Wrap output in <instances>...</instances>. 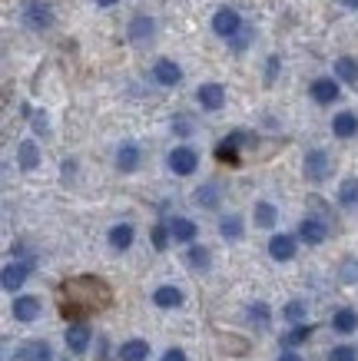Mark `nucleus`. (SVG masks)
I'll return each instance as SVG.
<instances>
[{
    "instance_id": "7c9ffc66",
    "label": "nucleus",
    "mask_w": 358,
    "mask_h": 361,
    "mask_svg": "<svg viewBox=\"0 0 358 361\" xmlns=\"http://www.w3.org/2000/svg\"><path fill=\"white\" fill-rule=\"evenodd\" d=\"M246 318H249V325H256V329H269V305L265 302H252L249 308H246Z\"/></svg>"
},
{
    "instance_id": "5701e85b",
    "label": "nucleus",
    "mask_w": 358,
    "mask_h": 361,
    "mask_svg": "<svg viewBox=\"0 0 358 361\" xmlns=\"http://www.w3.org/2000/svg\"><path fill=\"white\" fill-rule=\"evenodd\" d=\"M315 335V325H309V322H299V325H292V329L282 335V345L285 348H299V345H305V341Z\"/></svg>"
},
{
    "instance_id": "0eeeda50",
    "label": "nucleus",
    "mask_w": 358,
    "mask_h": 361,
    "mask_svg": "<svg viewBox=\"0 0 358 361\" xmlns=\"http://www.w3.org/2000/svg\"><path fill=\"white\" fill-rule=\"evenodd\" d=\"M196 103L206 113H219L226 106V90H222V83H203V87L196 90Z\"/></svg>"
},
{
    "instance_id": "9b49d317",
    "label": "nucleus",
    "mask_w": 358,
    "mask_h": 361,
    "mask_svg": "<svg viewBox=\"0 0 358 361\" xmlns=\"http://www.w3.org/2000/svg\"><path fill=\"white\" fill-rule=\"evenodd\" d=\"M299 239H302L305 245H322V242L328 239V226L322 219L309 216V219L299 222Z\"/></svg>"
},
{
    "instance_id": "9d476101",
    "label": "nucleus",
    "mask_w": 358,
    "mask_h": 361,
    "mask_svg": "<svg viewBox=\"0 0 358 361\" xmlns=\"http://www.w3.org/2000/svg\"><path fill=\"white\" fill-rule=\"evenodd\" d=\"M13 318L17 322H23V325H30V322H37L40 318V298L37 295H17L13 298V305H11Z\"/></svg>"
},
{
    "instance_id": "72a5a7b5",
    "label": "nucleus",
    "mask_w": 358,
    "mask_h": 361,
    "mask_svg": "<svg viewBox=\"0 0 358 361\" xmlns=\"http://www.w3.org/2000/svg\"><path fill=\"white\" fill-rule=\"evenodd\" d=\"M216 159L219 163H229V166H239V146H232L229 140H222L216 146Z\"/></svg>"
},
{
    "instance_id": "2f4dec72",
    "label": "nucleus",
    "mask_w": 358,
    "mask_h": 361,
    "mask_svg": "<svg viewBox=\"0 0 358 361\" xmlns=\"http://www.w3.org/2000/svg\"><path fill=\"white\" fill-rule=\"evenodd\" d=\"M282 318L289 322V325H299V322H305V318H309V305H305V302H299V298H292V302L282 308Z\"/></svg>"
},
{
    "instance_id": "1a4fd4ad",
    "label": "nucleus",
    "mask_w": 358,
    "mask_h": 361,
    "mask_svg": "<svg viewBox=\"0 0 358 361\" xmlns=\"http://www.w3.org/2000/svg\"><path fill=\"white\" fill-rule=\"evenodd\" d=\"M153 80L160 87H179L183 83V66L176 63V60H156L153 63Z\"/></svg>"
},
{
    "instance_id": "f8f14e48",
    "label": "nucleus",
    "mask_w": 358,
    "mask_h": 361,
    "mask_svg": "<svg viewBox=\"0 0 358 361\" xmlns=\"http://www.w3.org/2000/svg\"><path fill=\"white\" fill-rule=\"evenodd\" d=\"M17 361H56V358L47 341L33 338V341H20L17 345Z\"/></svg>"
},
{
    "instance_id": "a19ab883",
    "label": "nucleus",
    "mask_w": 358,
    "mask_h": 361,
    "mask_svg": "<svg viewBox=\"0 0 358 361\" xmlns=\"http://www.w3.org/2000/svg\"><path fill=\"white\" fill-rule=\"evenodd\" d=\"M113 4H119V0H97V7H113Z\"/></svg>"
},
{
    "instance_id": "412c9836",
    "label": "nucleus",
    "mask_w": 358,
    "mask_h": 361,
    "mask_svg": "<svg viewBox=\"0 0 358 361\" xmlns=\"http://www.w3.org/2000/svg\"><path fill=\"white\" fill-rule=\"evenodd\" d=\"M153 30H156V23H153V17H146V13H140V17H133L130 20V40L133 44H146L153 37Z\"/></svg>"
},
{
    "instance_id": "7ed1b4c3",
    "label": "nucleus",
    "mask_w": 358,
    "mask_h": 361,
    "mask_svg": "<svg viewBox=\"0 0 358 361\" xmlns=\"http://www.w3.org/2000/svg\"><path fill=\"white\" fill-rule=\"evenodd\" d=\"M166 166L176 176H193L199 169V153H196L193 146H176L173 153L166 156Z\"/></svg>"
},
{
    "instance_id": "79ce46f5",
    "label": "nucleus",
    "mask_w": 358,
    "mask_h": 361,
    "mask_svg": "<svg viewBox=\"0 0 358 361\" xmlns=\"http://www.w3.org/2000/svg\"><path fill=\"white\" fill-rule=\"evenodd\" d=\"M342 4H345L348 11H358V0H342Z\"/></svg>"
},
{
    "instance_id": "f03ea898",
    "label": "nucleus",
    "mask_w": 358,
    "mask_h": 361,
    "mask_svg": "<svg viewBox=\"0 0 358 361\" xmlns=\"http://www.w3.org/2000/svg\"><path fill=\"white\" fill-rule=\"evenodd\" d=\"M33 272V259H17V262H7L4 265V272H0V285H4V292H17Z\"/></svg>"
},
{
    "instance_id": "423d86ee",
    "label": "nucleus",
    "mask_w": 358,
    "mask_h": 361,
    "mask_svg": "<svg viewBox=\"0 0 358 361\" xmlns=\"http://www.w3.org/2000/svg\"><path fill=\"white\" fill-rule=\"evenodd\" d=\"M64 341H66V348L73 351V355H87L90 341H93V331H90L87 322H70L66 331H64Z\"/></svg>"
},
{
    "instance_id": "f257e3e1",
    "label": "nucleus",
    "mask_w": 358,
    "mask_h": 361,
    "mask_svg": "<svg viewBox=\"0 0 358 361\" xmlns=\"http://www.w3.org/2000/svg\"><path fill=\"white\" fill-rule=\"evenodd\" d=\"M20 20L30 30H50L54 27V7H50V0H23Z\"/></svg>"
},
{
    "instance_id": "ddd939ff",
    "label": "nucleus",
    "mask_w": 358,
    "mask_h": 361,
    "mask_svg": "<svg viewBox=\"0 0 358 361\" xmlns=\"http://www.w3.org/2000/svg\"><path fill=\"white\" fill-rule=\"evenodd\" d=\"M295 249H299V242H295V235H272L269 239V255L275 259V262H292L295 259Z\"/></svg>"
},
{
    "instance_id": "aec40b11",
    "label": "nucleus",
    "mask_w": 358,
    "mask_h": 361,
    "mask_svg": "<svg viewBox=\"0 0 358 361\" xmlns=\"http://www.w3.org/2000/svg\"><path fill=\"white\" fill-rule=\"evenodd\" d=\"M117 358L119 361H146L150 358V345L143 338H130V341H123L117 351Z\"/></svg>"
},
{
    "instance_id": "a878e982",
    "label": "nucleus",
    "mask_w": 358,
    "mask_h": 361,
    "mask_svg": "<svg viewBox=\"0 0 358 361\" xmlns=\"http://www.w3.org/2000/svg\"><path fill=\"white\" fill-rule=\"evenodd\" d=\"M335 77L342 80V83H348V87H355L358 83V60L355 56H338L335 60Z\"/></svg>"
},
{
    "instance_id": "58836bf2",
    "label": "nucleus",
    "mask_w": 358,
    "mask_h": 361,
    "mask_svg": "<svg viewBox=\"0 0 358 361\" xmlns=\"http://www.w3.org/2000/svg\"><path fill=\"white\" fill-rule=\"evenodd\" d=\"M160 361H186V351H183V348H169Z\"/></svg>"
},
{
    "instance_id": "ea45409f",
    "label": "nucleus",
    "mask_w": 358,
    "mask_h": 361,
    "mask_svg": "<svg viewBox=\"0 0 358 361\" xmlns=\"http://www.w3.org/2000/svg\"><path fill=\"white\" fill-rule=\"evenodd\" d=\"M275 361H305V358H302V355H299V351L285 348V351H282V355H279V358H275Z\"/></svg>"
},
{
    "instance_id": "e433bc0d",
    "label": "nucleus",
    "mask_w": 358,
    "mask_h": 361,
    "mask_svg": "<svg viewBox=\"0 0 358 361\" xmlns=\"http://www.w3.org/2000/svg\"><path fill=\"white\" fill-rule=\"evenodd\" d=\"M279 73V56H269V63H265V83H272Z\"/></svg>"
},
{
    "instance_id": "f704fd0d",
    "label": "nucleus",
    "mask_w": 358,
    "mask_h": 361,
    "mask_svg": "<svg viewBox=\"0 0 358 361\" xmlns=\"http://www.w3.org/2000/svg\"><path fill=\"white\" fill-rule=\"evenodd\" d=\"M328 361H358V348L355 345H335L328 351Z\"/></svg>"
},
{
    "instance_id": "6e6552de",
    "label": "nucleus",
    "mask_w": 358,
    "mask_h": 361,
    "mask_svg": "<svg viewBox=\"0 0 358 361\" xmlns=\"http://www.w3.org/2000/svg\"><path fill=\"white\" fill-rule=\"evenodd\" d=\"M338 83H342L338 77H318V80H312V87H309V93H312L315 103H322V106H328V103H335V99L342 97V90H338Z\"/></svg>"
},
{
    "instance_id": "f3484780",
    "label": "nucleus",
    "mask_w": 358,
    "mask_h": 361,
    "mask_svg": "<svg viewBox=\"0 0 358 361\" xmlns=\"http://www.w3.org/2000/svg\"><path fill=\"white\" fill-rule=\"evenodd\" d=\"M17 166H20L23 173H33V169L40 166V146L33 140H23L20 146H17Z\"/></svg>"
},
{
    "instance_id": "bb28decb",
    "label": "nucleus",
    "mask_w": 358,
    "mask_h": 361,
    "mask_svg": "<svg viewBox=\"0 0 358 361\" xmlns=\"http://www.w3.org/2000/svg\"><path fill=\"white\" fill-rule=\"evenodd\" d=\"M186 262H189V269H196V272H206L209 265H213V255H209L206 245H189Z\"/></svg>"
},
{
    "instance_id": "c85d7f7f",
    "label": "nucleus",
    "mask_w": 358,
    "mask_h": 361,
    "mask_svg": "<svg viewBox=\"0 0 358 361\" xmlns=\"http://www.w3.org/2000/svg\"><path fill=\"white\" fill-rule=\"evenodd\" d=\"M196 206H203V209H216L219 206V186L216 183H206V186H199L196 189Z\"/></svg>"
},
{
    "instance_id": "4be33fe9",
    "label": "nucleus",
    "mask_w": 358,
    "mask_h": 361,
    "mask_svg": "<svg viewBox=\"0 0 358 361\" xmlns=\"http://www.w3.org/2000/svg\"><path fill=\"white\" fill-rule=\"evenodd\" d=\"M332 331H338V335H352V331H358V312L355 308H338L335 315H332Z\"/></svg>"
},
{
    "instance_id": "c9c22d12",
    "label": "nucleus",
    "mask_w": 358,
    "mask_h": 361,
    "mask_svg": "<svg viewBox=\"0 0 358 361\" xmlns=\"http://www.w3.org/2000/svg\"><path fill=\"white\" fill-rule=\"evenodd\" d=\"M30 126H33V133H37V136H47V133H50V120H47V113L44 110L30 113Z\"/></svg>"
},
{
    "instance_id": "4468645a",
    "label": "nucleus",
    "mask_w": 358,
    "mask_h": 361,
    "mask_svg": "<svg viewBox=\"0 0 358 361\" xmlns=\"http://www.w3.org/2000/svg\"><path fill=\"white\" fill-rule=\"evenodd\" d=\"M107 239H109V249L113 252H126L133 242H136V229H133L130 222H117V226L109 229Z\"/></svg>"
},
{
    "instance_id": "2eb2a0df",
    "label": "nucleus",
    "mask_w": 358,
    "mask_h": 361,
    "mask_svg": "<svg viewBox=\"0 0 358 361\" xmlns=\"http://www.w3.org/2000/svg\"><path fill=\"white\" fill-rule=\"evenodd\" d=\"M186 302V295L176 288V285H160L156 292H153V305L163 308V312H169V308H179Z\"/></svg>"
},
{
    "instance_id": "b1692460",
    "label": "nucleus",
    "mask_w": 358,
    "mask_h": 361,
    "mask_svg": "<svg viewBox=\"0 0 358 361\" xmlns=\"http://www.w3.org/2000/svg\"><path fill=\"white\" fill-rule=\"evenodd\" d=\"M252 219H256V229H272L275 222H279V212H275V206L272 202H256V209H252Z\"/></svg>"
},
{
    "instance_id": "a211bd4d",
    "label": "nucleus",
    "mask_w": 358,
    "mask_h": 361,
    "mask_svg": "<svg viewBox=\"0 0 358 361\" xmlns=\"http://www.w3.org/2000/svg\"><path fill=\"white\" fill-rule=\"evenodd\" d=\"M140 166V146L136 142H123L117 149V169L119 173H136Z\"/></svg>"
},
{
    "instance_id": "393cba45",
    "label": "nucleus",
    "mask_w": 358,
    "mask_h": 361,
    "mask_svg": "<svg viewBox=\"0 0 358 361\" xmlns=\"http://www.w3.org/2000/svg\"><path fill=\"white\" fill-rule=\"evenodd\" d=\"M219 235L226 242H239L246 235V226H242V216H222L219 219Z\"/></svg>"
},
{
    "instance_id": "473e14b6",
    "label": "nucleus",
    "mask_w": 358,
    "mask_h": 361,
    "mask_svg": "<svg viewBox=\"0 0 358 361\" xmlns=\"http://www.w3.org/2000/svg\"><path fill=\"white\" fill-rule=\"evenodd\" d=\"M169 239H173V232H169V222H160V226H153V249H156V252H166V249H169Z\"/></svg>"
},
{
    "instance_id": "c756f323",
    "label": "nucleus",
    "mask_w": 358,
    "mask_h": 361,
    "mask_svg": "<svg viewBox=\"0 0 358 361\" xmlns=\"http://www.w3.org/2000/svg\"><path fill=\"white\" fill-rule=\"evenodd\" d=\"M338 282L342 285H358V259L355 255H345L338 262Z\"/></svg>"
},
{
    "instance_id": "dca6fc26",
    "label": "nucleus",
    "mask_w": 358,
    "mask_h": 361,
    "mask_svg": "<svg viewBox=\"0 0 358 361\" xmlns=\"http://www.w3.org/2000/svg\"><path fill=\"white\" fill-rule=\"evenodd\" d=\"M169 232H173V242L193 245L196 235H199V226L193 219H186V216H176V219H169Z\"/></svg>"
},
{
    "instance_id": "4c0bfd02",
    "label": "nucleus",
    "mask_w": 358,
    "mask_h": 361,
    "mask_svg": "<svg viewBox=\"0 0 358 361\" xmlns=\"http://www.w3.org/2000/svg\"><path fill=\"white\" fill-rule=\"evenodd\" d=\"M173 133H179V136H189V133H193V126L186 123V116H179V120H173Z\"/></svg>"
},
{
    "instance_id": "20e7f679",
    "label": "nucleus",
    "mask_w": 358,
    "mask_h": 361,
    "mask_svg": "<svg viewBox=\"0 0 358 361\" xmlns=\"http://www.w3.org/2000/svg\"><path fill=\"white\" fill-rule=\"evenodd\" d=\"M213 33L222 40H232L236 33H242V17L232 7H222V11L213 13Z\"/></svg>"
},
{
    "instance_id": "6ab92c4d",
    "label": "nucleus",
    "mask_w": 358,
    "mask_h": 361,
    "mask_svg": "<svg viewBox=\"0 0 358 361\" xmlns=\"http://www.w3.org/2000/svg\"><path fill=\"white\" fill-rule=\"evenodd\" d=\"M332 133H335L338 140H352V136L358 133V116L352 110L335 113V120H332Z\"/></svg>"
},
{
    "instance_id": "39448f33",
    "label": "nucleus",
    "mask_w": 358,
    "mask_h": 361,
    "mask_svg": "<svg viewBox=\"0 0 358 361\" xmlns=\"http://www.w3.org/2000/svg\"><path fill=\"white\" fill-rule=\"evenodd\" d=\"M305 179L309 183H326L328 173H332V166H328V153L326 149H309L305 153Z\"/></svg>"
},
{
    "instance_id": "cd10ccee",
    "label": "nucleus",
    "mask_w": 358,
    "mask_h": 361,
    "mask_svg": "<svg viewBox=\"0 0 358 361\" xmlns=\"http://www.w3.org/2000/svg\"><path fill=\"white\" fill-rule=\"evenodd\" d=\"M338 202H342L345 209H355L358 206V179H355V176L342 179V186H338Z\"/></svg>"
}]
</instances>
